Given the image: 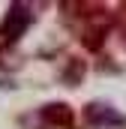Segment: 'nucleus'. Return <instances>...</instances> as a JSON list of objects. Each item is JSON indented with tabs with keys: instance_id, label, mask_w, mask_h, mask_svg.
Segmentation results:
<instances>
[{
	"instance_id": "obj_1",
	"label": "nucleus",
	"mask_w": 126,
	"mask_h": 129,
	"mask_svg": "<svg viewBox=\"0 0 126 129\" xmlns=\"http://www.w3.org/2000/svg\"><path fill=\"white\" fill-rule=\"evenodd\" d=\"M30 21H33V15L27 12V6H24V3H15V6L9 9L6 21L0 24V36H3V39H18L21 33L27 30Z\"/></svg>"
},
{
	"instance_id": "obj_2",
	"label": "nucleus",
	"mask_w": 126,
	"mask_h": 129,
	"mask_svg": "<svg viewBox=\"0 0 126 129\" xmlns=\"http://www.w3.org/2000/svg\"><path fill=\"white\" fill-rule=\"evenodd\" d=\"M87 120H90V123H102V126H111V123H120L117 111H114L111 105H102V102H93V105L87 108Z\"/></svg>"
},
{
	"instance_id": "obj_3",
	"label": "nucleus",
	"mask_w": 126,
	"mask_h": 129,
	"mask_svg": "<svg viewBox=\"0 0 126 129\" xmlns=\"http://www.w3.org/2000/svg\"><path fill=\"white\" fill-rule=\"evenodd\" d=\"M42 117L51 120V123H69V111H66V105H48V108L42 111Z\"/></svg>"
}]
</instances>
